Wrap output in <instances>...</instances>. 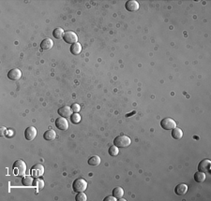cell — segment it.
<instances>
[{
    "instance_id": "1",
    "label": "cell",
    "mask_w": 211,
    "mask_h": 201,
    "mask_svg": "<svg viewBox=\"0 0 211 201\" xmlns=\"http://www.w3.org/2000/svg\"><path fill=\"white\" fill-rule=\"evenodd\" d=\"M13 172L17 177H22L26 172V165L23 160H16L12 166Z\"/></svg>"
},
{
    "instance_id": "2",
    "label": "cell",
    "mask_w": 211,
    "mask_h": 201,
    "mask_svg": "<svg viewBox=\"0 0 211 201\" xmlns=\"http://www.w3.org/2000/svg\"><path fill=\"white\" fill-rule=\"evenodd\" d=\"M87 188V182L85 180L82 179V178H79V179H76L73 183H72V189L73 191L77 192V193H80V192H85Z\"/></svg>"
},
{
    "instance_id": "3",
    "label": "cell",
    "mask_w": 211,
    "mask_h": 201,
    "mask_svg": "<svg viewBox=\"0 0 211 201\" xmlns=\"http://www.w3.org/2000/svg\"><path fill=\"white\" fill-rule=\"evenodd\" d=\"M131 143L130 138L127 136H118L115 138L114 145L119 147V148H126L130 146Z\"/></svg>"
},
{
    "instance_id": "4",
    "label": "cell",
    "mask_w": 211,
    "mask_h": 201,
    "mask_svg": "<svg viewBox=\"0 0 211 201\" xmlns=\"http://www.w3.org/2000/svg\"><path fill=\"white\" fill-rule=\"evenodd\" d=\"M160 126L164 129V130H172L175 127H176V123L175 122V120H173L170 117H166L161 120L160 122Z\"/></svg>"
},
{
    "instance_id": "5",
    "label": "cell",
    "mask_w": 211,
    "mask_h": 201,
    "mask_svg": "<svg viewBox=\"0 0 211 201\" xmlns=\"http://www.w3.org/2000/svg\"><path fill=\"white\" fill-rule=\"evenodd\" d=\"M44 173V166L41 164H36L31 167L30 170V174L34 178H40Z\"/></svg>"
},
{
    "instance_id": "6",
    "label": "cell",
    "mask_w": 211,
    "mask_h": 201,
    "mask_svg": "<svg viewBox=\"0 0 211 201\" xmlns=\"http://www.w3.org/2000/svg\"><path fill=\"white\" fill-rule=\"evenodd\" d=\"M63 39L68 44H74L78 42V37L73 31H67V32H65Z\"/></svg>"
},
{
    "instance_id": "7",
    "label": "cell",
    "mask_w": 211,
    "mask_h": 201,
    "mask_svg": "<svg viewBox=\"0 0 211 201\" xmlns=\"http://www.w3.org/2000/svg\"><path fill=\"white\" fill-rule=\"evenodd\" d=\"M55 126L61 131H66L69 129V122L64 117H59L55 120Z\"/></svg>"
},
{
    "instance_id": "8",
    "label": "cell",
    "mask_w": 211,
    "mask_h": 201,
    "mask_svg": "<svg viewBox=\"0 0 211 201\" xmlns=\"http://www.w3.org/2000/svg\"><path fill=\"white\" fill-rule=\"evenodd\" d=\"M210 167H211V161L209 159H204L202 160L198 165L199 171L202 172H210Z\"/></svg>"
},
{
    "instance_id": "9",
    "label": "cell",
    "mask_w": 211,
    "mask_h": 201,
    "mask_svg": "<svg viewBox=\"0 0 211 201\" xmlns=\"http://www.w3.org/2000/svg\"><path fill=\"white\" fill-rule=\"evenodd\" d=\"M22 77V72L18 68H13L9 71L8 73V78L11 81H18L21 79Z\"/></svg>"
},
{
    "instance_id": "10",
    "label": "cell",
    "mask_w": 211,
    "mask_h": 201,
    "mask_svg": "<svg viewBox=\"0 0 211 201\" xmlns=\"http://www.w3.org/2000/svg\"><path fill=\"white\" fill-rule=\"evenodd\" d=\"M37 136V129L34 126H29L24 131V137L27 141H33Z\"/></svg>"
},
{
    "instance_id": "11",
    "label": "cell",
    "mask_w": 211,
    "mask_h": 201,
    "mask_svg": "<svg viewBox=\"0 0 211 201\" xmlns=\"http://www.w3.org/2000/svg\"><path fill=\"white\" fill-rule=\"evenodd\" d=\"M125 8L127 10H129L130 12H135L139 9V3L136 1V0H130V1L126 2Z\"/></svg>"
},
{
    "instance_id": "12",
    "label": "cell",
    "mask_w": 211,
    "mask_h": 201,
    "mask_svg": "<svg viewBox=\"0 0 211 201\" xmlns=\"http://www.w3.org/2000/svg\"><path fill=\"white\" fill-rule=\"evenodd\" d=\"M188 185L185 184V183H179L177 184L175 188V193L177 195V196H184L187 191H188Z\"/></svg>"
},
{
    "instance_id": "13",
    "label": "cell",
    "mask_w": 211,
    "mask_h": 201,
    "mask_svg": "<svg viewBox=\"0 0 211 201\" xmlns=\"http://www.w3.org/2000/svg\"><path fill=\"white\" fill-rule=\"evenodd\" d=\"M71 113H72V110L69 106H64V107L60 108V109H58V114L61 117L67 118L69 116H71Z\"/></svg>"
},
{
    "instance_id": "14",
    "label": "cell",
    "mask_w": 211,
    "mask_h": 201,
    "mask_svg": "<svg viewBox=\"0 0 211 201\" xmlns=\"http://www.w3.org/2000/svg\"><path fill=\"white\" fill-rule=\"evenodd\" d=\"M53 46H54V41L49 38L43 39L40 43V48L42 50H50L53 48Z\"/></svg>"
},
{
    "instance_id": "15",
    "label": "cell",
    "mask_w": 211,
    "mask_h": 201,
    "mask_svg": "<svg viewBox=\"0 0 211 201\" xmlns=\"http://www.w3.org/2000/svg\"><path fill=\"white\" fill-rule=\"evenodd\" d=\"M70 53L73 54V55H77L79 54L81 52H82V46L79 42H76L74 44H71L70 46Z\"/></svg>"
},
{
    "instance_id": "16",
    "label": "cell",
    "mask_w": 211,
    "mask_h": 201,
    "mask_svg": "<svg viewBox=\"0 0 211 201\" xmlns=\"http://www.w3.org/2000/svg\"><path fill=\"white\" fill-rule=\"evenodd\" d=\"M43 137L45 141H54L56 137V133L54 130H47L43 134Z\"/></svg>"
},
{
    "instance_id": "17",
    "label": "cell",
    "mask_w": 211,
    "mask_h": 201,
    "mask_svg": "<svg viewBox=\"0 0 211 201\" xmlns=\"http://www.w3.org/2000/svg\"><path fill=\"white\" fill-rule=\"evenodd\" d=\"M22 183L24 186H32L34 183V177L33 176H24L22 180Z\"/></svg>"
},
{
    "instance_id": "18",
    "label": "cell",
    "mask_w": 211,
    "mask_h": 201,
    "mask_svg": "<svg viewBox=\"0 0 211 201\" xmlns=\"http://www.w3.org/2000/svg\"><path fill=\"white\" fill-rule=\"evenodd\" d=\"M172 137L175 140H180L183 137V131L180 128L175 127L174 129H172Z\"/></svg>"
},
{
    "instance_id": "19",
    "label": "cell",
    "mask_w": 211,
    "mask_h": 201,
    "mask_svg": "<svg viewBox=\"0 0 211 201\" xmlns=\"http://www.w3.org/2000/svg\"><path fill=\"white\" fill-rule=\"evenodd\" d=\"M194 180L196 182L198 183H202L205 181V172H202V171H198L194 174Z\"/></svg>"
},
{
    "instance_id": "20",
    "label": "cell",
    "mask_w": 211,
    "mask_h": 201,
    "mask_svg": "<svg viewBox=\"0 0 211 201\" xmlns=\"http://www.w3.org/2000/svg\"><path fill=\"white\" fill-rule=\"evenodd\" d=\"M64 30L62 28H55L53 31V36L56 38V39H60V38H63L64 37Z\"/></svg>"
},
{
    "instance_id": "21",
    "label": "cell",
    "mask_w": 211,
    "mask_h": 201,
    "mask_svg": "<svg viewBox=\"0 0 211 201\" xmlns=\"http://www.w3.org/2000/svg\"><path fill=\"white\" fill-rule=\"evenodd\" d=\"M113 196L116 198L119 199L124 196V190L121 187H115L113 190Z\"/></svg>"
},
{
    "instance_id": "22",
    "label": "cell",
    "mask_w": 211,
    "mask_h": 201,
    "mask_svg": "<svg viewBox=\"0 0 211 201\" xmlns=\"http://www.w3.org/2000/svg\"><path fill=\"white\" fill-rule=\"evenodd\" d=\"M88 164L90 166H99L100 164V156H98V155L91 156V157L88 159Z\"/></svg>"
},
{
    "instance_id": "23",
    "label": "cell",
    "mask_w": 211,
    "mask_h": 201,
    "mask_svg": "<svg viewBox=\"0 0 211 201\" xmlns=\"http://www.w3.org/2000/svg\"><path fill=\"white\" fill-rule=\"evenodd\" d=\"M33 186H35L39 191L41 190L44 186V183H43V181L39 179V178H36V180H34V183H33Z\"/></svg>"
},
{
    "instance_id": "24",
    "label": "cell",
    "mask_w": 211,
    "mask_h": 201,
    "mask_svg": "<svg viewBox=\"0 0 211 201\" xmlns=\"http://www.w3.org/2000/svg\"><path fill=\"white\" fill-rule=\"evenodd\" d=\"M108 152L111 156H116L117 154L119 153V150H118V147L115 146V145H113V146H110L109 150H108Z\"/></svg>"
},
{
    "instance_id": "25",
    "label": "cell",
    "mask_w": 211,
    "mask_h": 201,
    "mask_svg": "<svg viewBox=\"0 0 211 201\" xmlns=\"http://www.w3.org/2000/svg\"><path fill=\"white\" fill-rule=\"evenodd\" d=\"M70 121L72 123H74V125H76V123H79L80 121H81V116L78 114V113H73L71 114L70 116Z\"/></svg>"
},
{
    "instance_id": "26",
    "label": "cell",
    "mask_w": 211,
    "mask_h": 201,
    "mask_svg": "<svg viewBox=\"0 0 211 201\" xmlns=\"http://www.w3.org/2000/svg\"><path fill=\"white\" fill-rule=\"evenodd\" d=\"M76 200L77 201H86L87 197L85 196V194L84 192H80L77 196H76Z\"/></svg>"
},
{
    "instance_id": "27",
    "label": "cell",
    "mask_w": 211,
    "mask_h": 201,
    "mask_svg": "<svg viewBox=\"0 0 211 201\" xmlns=\"http://www.w3.org/2000/svg\"><path fill=\"white\" fill-rule=\"evenodd\" d=\"M70 108H71V110H72V111H73L74 113H78V112L81 111V107H80V105L77 104V103L72 104V106H71Z\"/></svg>"
},
{
    "instance_id": "28",
    "label": "cell",
    "mask_w": 211,
    "mask_h": 201,
    "mask_svg": "<svg viewBox=\"0 0 211 201\" xmlns=\"http://www.w3.org/2000/svg\"><path fill=\"white\" fill-rule=\"evenodd\" d=\"M116 198L113 196H107V197H105L103 199V201H115Z\"/></svg>"
},
{
    "instance_id": "29",
    "label": "cell",
    "mask_w": 211,
    "mask_h": 201,
    "mask_svg": "<svg viewBox=\"0 0 211 201\" xmlns=\"http://www.w3.org/2000/svg\"><path fill=\"white\" fill-rule=\"evenodd\" d=\"M9 130H7V128H5V127H1V136H5L6 135V133L8 132Z\"/></svg>"
}]
</instances>
